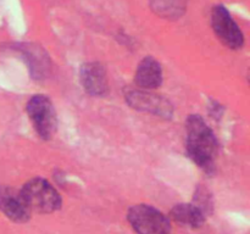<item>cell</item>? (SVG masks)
I'll return each mask as SVG.
<instances>
[{"label":"cell","instance_id":"cell-5","mask_svg":"<svg viewBox=\"0 0 250 234\" xmlns=\"http://www.w3.org/2000/svg\"><path fill=\"white\" fill-rule=\"evenodd\" d=\"M211 27L220 41L227 48L237 50L243 46L244 36L241 28L231 16L229 10L222 5H217L212 9Z\"/></svg>","mask_w":250,"mask_h":234},{"label":"cell","instance_id":"cell-1","mask_svg":"<svg viewBox=\"0 0 250 234\" xmlns=\"http://www.w3.org/2000/svg\"><path fill=\"white\" fill-rule=\"evenodd\" d=\"M186 128L187 150L190 158L205 171H211L219 151L217 140L211 128L198 115L188 117Z\"/></svg>","mask_w":250,"mask_h":234},{"label":"cell","instance_id":"cell-4","mask_svg":"<svg viewBox=\"0 0 250 234\" xmlns=\"http://www.w3.org/2000/svg\"><path fill=\"white\" fill-rule=\"evenodd\" d=\"M26 111L39 136L45 140L50 139L58 127L56 112L50 99L45 95H34L27 102Z\"/></svg>","mask_w":250,"mask_h":234},{"label":"cell","instance_id":"cell-11","mask_svg":"<svg viewBox=\"0 0 250 234\" xmlns=\"http://www.w3.org/2000/svg\"><path fill=\"white\" fill-rule=\"evenodd\" d=\"M151 7L160 16L178 19L186 9V0H150Z\"/></svg>","mask_w":250,"mask_h":234},{"label":"cell","instance_id":"cell-12","mask_svg":"<svg viewBox=\"0 0 250 234\" xmlns=\"http://www.w3.org/2000/svg\"><path fill=\"white\" fill-rule=\"evenodd\" d=\"M26 60L28 62L31 71L33 72L34 77H42L48 70V58H45V54L41 49H37L36 46L29 48L26 45V48L22 49Z\"/></svg>","mask_w":250,"mask_h":234},{"label":"cell","instance_id":"cell-2","mask_svg":"<svg viewBox=\"0 0 250 234\" xmlns=\"http://www.w3.org/2000/svg\"><path fill=\"white\" fill-rule=\"evenodd\" d=\"M23 199L31 211L50 214L61 207V196L58 190L43 178H33L21 189Z\"/></svg>","mask_w":250,"mask_h":234},{"label":"cell","instance_id":"cell-8","mask_svg":"<svg viewBox=\"0 0 250 234\" xmlns=\"http://www.w3.org/2000/svg\"><path fill=\"white\" fill-rule=\"evenodd\" d=\"M81 82L85 92L94 97H103L107 93L106 72L98 62H88L81 68Z\"/></svg>","mask_w":250,"mask_h":234},{"label":"cell","instance_id":"cell-10","mask_svg":"<svg viewBox=\"0 0 250 234\" xmlns=\"http://www.w3.org/2000/svg\"><path fill=\"white\" fill-rule=\"evenodd\" d=\"M171 218L182 226L199 228L205 222V214L193 204H178L171 210Z\"/></svg>","mask_w":250,"mask_h":234},{"label":"cell","instance_id":"cell-6","mask_svg":"<svg viewBox=\"0 0 250 234\" xmlns=\"http://www.w3.org/2000/svg\"><path fill=\"white\" fill-rule=\"evenodd\" d=\"M126 100L133 109L139 111L149 112L166 118H170L173 114V107L168 100L161 95L146 90H129L126 93Z\"/></svg>","mask_w":250,"mask_h":234},{"label":"cell","instance_id":"cell-7","mask_svg":"<svg viewBox=\"0 0 250 234\" xmlns=\"http://www.w3.org/2000/svg\"><path fill=\"white\" fill-rule=\"evenodd\" d=\"M0 211L17 223L28 221L32 212L24 201L21 190L10 185H0Z\"/></svg>","mask_w":250,"mask_h":234},{"label":"cell","instance_id":"cell-3","mask_svg":"<svg viewBox=\"0 0 250 234\" xmlns=\"http://www.w3.org/2000/svg\"><path fill=\"white\" fill-rule=\"evenodd\" d=\"M127 218L138 234H170L171 226L167 217L149 205L131 207Z\"/></svg>","mask_w":250,"mask_h":234},{"label":"cell","instance_id":"cell-9","mask_svg":"<svg viewBox=\"0 0 250 234\" xmlns=\"http://www.w3.org/2000/svg\"><path fill=\"white\" fill-rule=\"evenodd\" d=\"M163 82V71L158 61L146 58L141 61L136 72V83L142 89H155Z\"/></svg>","mask_w":250,"mask_h":234}]
</instances>
